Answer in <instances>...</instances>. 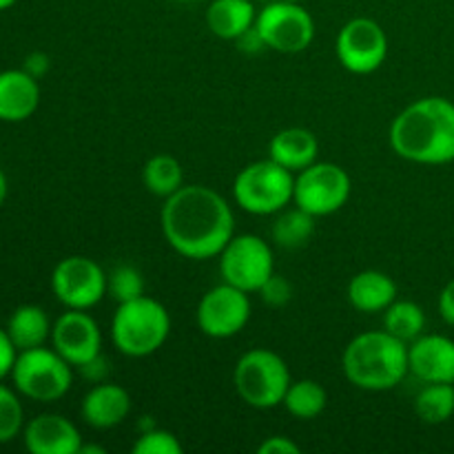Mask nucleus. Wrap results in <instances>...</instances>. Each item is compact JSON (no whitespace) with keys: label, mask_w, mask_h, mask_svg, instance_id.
<instances>
[{"label":"nucleus","mask_w":454,"mask_h":454,"mask_svg":"<svg viewBox=\"0 0 454 454\" xmlns=\"http://www.w3.org/2000/svg\"><path fill=\"white\" fill-rule=\"evenodd\" d=\"M315 220L317 217L310 215L297 204L295 208H282L275 217L273 229H270L273 242L286 251H297V248L306 247L315 235Z\"/></svg>","instance_id":"23"},{"label":"nucleus","mask_w":454,"mask_h":454,"mask_svg":"<svg viewBox=\"0 0 454 454\" xmlns=\"http://www.w3.org/2000/svg\"><path fill=\"white\" fill-rule=\"evenodd\" d=\"M346 295L359 313H384L397 300V284L384 270H362L350 279Z\"/></svg>","instance_id":"20"},{"label":"nucleus","mask_w":454,"mask_h":454,"mask_svg":"<svg viewBox=\"0 0 454 454\" xmlns=\"http://www.w3.org/2000/svg\"><path fill=\"white\" fill-rule=\"evenodd\" d=\"M171 333V315L149 295L122 301L111 319V340L122 355L133 359L158 353Z\"/></svg>","instance_id":"4"},{"label":"nucleus","mask_w":454,"mask_h":454,"mask_svg":"<svg viewBox=\"0 0 454 454\" xmlns=\"http://www.w3.org/2000/svg\"><path fill=\"white\" fill-rule=\"evenodd\" d=\"M198 326L211 340H229L251 319V300L248 293L242 288H235L231 284L222 282L204 293L198 304Z\"/></svg>","instance_id":"13"},{"label":"nucleus","mask_w":454,"mask_h":454,"mask_svg":"<svg viewBox=\"0 0 454 454\" xmlns=\"http://www.w3.org/2000/svg\"><path fill=\"white\" fill-rule=\"evenodd\" d=\"M335 51L346 71L368 75L388 58V35L372 18H353L340 29Z\"/></svg>","instance_id":"12"},{"label":"nucleus","mask_w":454,"mask_h":454,"mask_svg":"<svg viewBox=\"0 0 454 454\" xmlns=\"http://www.w3.org/2000/svg\"><path fill=\"white\" fill-rule=\"evenodd\" d=\"M257 293H260L262 301H264L266 306H270V309H282V306H286L288 301H291L293 286L284 275L273 273Z\"/></svg>","instance_id":"31"},{"label":"nucleus","mask_w":454,"mask_h":454,"mask_svg":"<svg viewBox=\"0 0 454 454\" xmlns=\"http://www.w3.org/2000/svg\"><path fill=\"white\" fill-rule=\"evenodd\" d=\"M16 357H18V348L13 346V341L9 340L7 328L0 326V381H3L4 377L12 375V368L13 364H16Z\"/></svg>","instance_id":"32"},{"label":"nucleus","mask_w":454,"mask_h":454,"mask_svg":"<svg viewBox=\"0 0 454 454\" xmlns=\"http://www.w3.org/2000/svg\"><path fill=\"white\" fill-rule=\"evenodd\" d=\"M408 366L424 384H454V340L424 333L408 344Z\"/></svg>","instance_id":"15"},{"label":"nucleus","mask_w":454,"mask_h":454,"mask_svg":"<svg viewBox=\"0 0 454 454\" xmlns=\"http://www.w3.org/2000/svg\"><path fill=\"white\" fill-rule=\"evenodd\" d=\"M9 377L22 397L51 403L69 393L74 384V366L56 348L38 346L18 353Z\"/></svg>","instance_id":"7"},{"label":"nucleus","mask_w":454,"mask_h":454,"mask_svg":"<svg viewBox=\"0 0 454 454\" xmlns=\"http://www.w3.org/2000/svg\"><path fill=\"white\" fill-rule=\"evenodd\" d=\"M295 176L275 160H257L235 176L233 198L251 215H278L293 202Z\"/></svg>","instance_id":"6"},{"label":"nucleus","mask_w":454,"mask_h":454,"mask_svg":"<svg viewBox=\"0 0 454 454\" xmlns=\"http://www.w3.org/2000/svg\"><path fill=\"white\" fill-rule=\"evenodd\" d=\"M51 291L65 309L89 310L106 295V273L91 257H65L51 273Z\"/></svg>","instance_id":"11"},{"label":"nucleus","mask_w":454,"mask_h":454,"mask_svg":"<svg viewBox=\"0 0 454 454\" xmlns=\"http://www.w3.org/2000/svg\"><path fill=\"white\" fill-rule=\"evenodd\" d=\"M291 381V371H288L286 362L275 350H247L235 364V390L247 406L257 408V411H270V408L282 406Z\"/></svg>","instance_id":"5"},{"label":"nucleus","mask_w":454,"mask_h":454,"mask_svg":"<svg viewBox=\"0 0 454 454\" xmlns=\"http://www.w3.org/2000/svg\"><path fill=\"white\" fill-rule=\"evenodd\" d=\"M288 3H301V0H288Z\"/></svg>","instance_id":"42"},{"label":"nucleus","mask_w":454,"mask_h":454,"mask_svg":"<svg viewBox=\"0 0 454 454\" xmlns=\"http://www.w3.org/2000/svg\"><path fill=\"white\" fill-rule=\"evenodd\" d=\"M255 29L264 38L266 49L279 53H300L315 38V20L301 3L270 0L257 12Z\"/></svg>","instance_id":"10"},{"label":"nucleus","mask_w":454,"mask_h":454,"mask_svg":"<svg viewBox=\"0 0 454 454\" xmlns=\"http://www.w3.org/2000/svg\"><path fill=\"white\" fill-rule=\"evenodd\" d=\"M106 295L118 304L131 301L145 295V278L131 264H118L111 273H106Z\"/></svg>","instance_id":"28"},{"label":"nucleus","mask_w":454,"mask_h":454,"mask_svg":"<svg viewBox=\"0 0 454 454\" xmlns=\"http://www.w3.org/2000/svg\"><path fill=\"white\" fill-rule=\"evenodd\" d=\"M341 368L355 388L384 393L402 384L411 372L408 344L386 331L362 333L346 346Z\"/></svg>","instance_id":"3"},{"label":"nucleus","mask_w":454,"mask_h":454,"mask_svg":"<svg viewBox=\"0 0 454 454\" xmlns=\"http://www.w3.org/2000/svg\"><path fill=\"white\" fill-rule=\"evenodd\" d=\"M78 371H80V375L87 377V381H91V384H100V381H105L106 372H109V362H106L100 353L98 357L89 359L87 364H82Z\"/></svg>","instance_id":"34"},{"label":"nucleus","mask_w":454,"mask_h":454,"mask_svg":"<svg viewBox=\"0 0 454 454\" xmlns=\"http://www.w3.org/2000/svg\"><path fill=\"white\" fill-rule=\"evenodd\" d=\"M235 43H238L239 51H244V53H257V51H262V49H266L264 38H262L260 31L255 29V25H253L248 31H244V34L239 35Z\"/></svg>","instance_id":"37"},{"label":"nucleus","mask_w":454,"mask_h":454,"mask_svg":"<svg viewBox=\"0 0 454 454\" xmlns=\"http://www.w3.org/2000/svg\"><path fill=\"white\" fill-rule=\"evenodd\" d=\"M133 454H182L184 446L180 443V439L171 433V430H164L153 426V428L140 433V437L136 439L131 448Z\"/></svg>","instance_id":"30"},{"label":"nucleus","mask_w":454,"mask_h":454,"mask_svg":"<svg viewBox=\"0 0 454 454\" xmlns=\"http://www.w3.org/2000/svg\"><path fill=\"white\" fill-rule=\"evenodd\" d=\"M142 182L151 195L167 200L184 186V171L173 155L158 153L146 160L142 168Z\"/></svg>","instance_id":"24"},{"label":"nucleus","mask_w":454,"mask_h":454,"mask_svg":"<svg viewBox=\"0 0 454 454\" xmlns=\"http://www.w3.org/2000/svg\"><path fill=\"white\" fill-rule=\"evenodd\" d=\"M319 142L313 131L304 127H288L275 133L269 145V158L293 173L304 171L317 162Z\"/></svg>","instance_id":"19"},{"label":"nucleus","mask_w":454,"mask_h":454,"mask_svg":"<svg viewBox=\"0 0 454 454\" xmlns=\"http://www.w3.org/2000/svg\"><path fill=\"white\" fill-rule=\"evenodd\" d=\"M49 67H51V62H49L47 53L34 51V53H29V56L25 58V65H22V69H25L27 74L34 75L35 80H40L44 74H47Z\"/></svg>","instance_id":"36"},{"label":"nucleus","mask_w":454,"mask_h":454,"mask_svg":"<svg viewBox=\"0 0 454 454\" xmlns=\"http://www.w3.org/2000/svg\"><path fill=\"white\" fill-rule=\"evenodd\" d=\"M131 412V397L118 384L100 381L93 384L91 390L82 397L80 415L84 424L96 430H111L122 424Z\"/></svg>","instance_id":"17"},{"label":"nucleus","mask_w":454,"mask_h":454,"mask_svg":"<svg viewBox=\"0 0 454 454\" xmlns=\"http://www.w3.org/2000/svg\"><path fill=\"white\" fill-rule=\"evenodd\" d=\"M439 315L448 326H454V278L443 286L439 295Z\"/></svg>","instance_id":"35"},{"label":"nucleus","mask_w":454,"mask_h":454,"mask_svg":"<svg viewBox=\"0 0 454 454\" xmlns=\"http://www.w3.org/2000/svg\"><path fill=\"white\" fill-rule=\"evenodd\" d=\"M80 454H106V450L102 446H84L80 448Z\"/></svg>","instance_id":"39"},{"label":"nucleus","mask_w":454,"mask_h":454,"mask_svg":"<svg viewBox=\"0 0 454 454\" xmlns=\"http://www.w3.org/2000/svg\"><path fill=\"white\" fill-rule=\"evenodd\" d=\"M25 428V411L18 395L0 384V443H9Z\"/></svg>","instance_id":"29"},{"label":"nucleus","mask_w":454,"mask_h":454,"mask_svg":"<svg viewBox=\"0 0 454 454\" xmlns=\"http://www.w3.org/2000/svg\"><path fill=\"white\" fill-rule=\"evenodd\" d=\"M7 193H9V184H7V176L3 173V168H0V207L4 204V200H7Z\"/></svg>","instance_id":"38"},{"label":"nucleus","mask_w":454,"mask_h":454,"mask_svg":"<svg viewBox=\"0 0 454 454\" xmlns=\"http://www.w3.org/2000/svg\"><path fill=\"white\" fill-rule=\"evenodd\" d=\"M326 403H328V395L319 381L300 380V381H291L286 395H284L282 406L286 408L288 415H293L295 419L309 421L322 415Z\"/></svg>","instance_id":"25"},{"label":"nucleus","mask_w":454,"mask_h":454,"mask_svg":"<svg viewBox=\"0 0 454 454\" xmlns=\"http://www.w3.org/2000/svg\"><path fill=\"white\" fill-rule=\"evenodd\" d=\"M25 448L31 454H80L82 437L67 417L43 412L22 428Z\"/></svg>","instance_id":"16"},{"label":"nucleus","mask_w":454,"mask_h":454,"mask_svg":"<svg viewBox=\"0 0 454 454\" xmlns=\"http://www.w3.org/2000/svg\"><path fill=\"white\" fill-rule=\"evenodd\" d=\"M390 146L415 164L454 162V102L442 96L411 102L390 124Z\"/></svg>","instance_id":"2"},{"label":"nucleus","mask_w":454,"mask_h":454,"mask_svg":"<svg viewBox=\"0 0 454 454\" xmlns=\"http://www.w3.org/2000/svg\"><path fill=\"white\" fill-rule=\"evenodd\" d=\"M415 412L424 424H446L454 415V384H426L415 399Z\"/></svg>","instance_id":"27"},{"label":"nucleus","mask_w":454,"mask_h":454,"mask_svg":"<svg viewBox=\"0 0 454 454\" xmlns=\"http://www.w3.org/2000/svg\"><path fill=\"white\" fill-rule=\"evenodd\" d=\"M260 454H300L301 448L297 446L293 439L284 437V434H273V437L264 439V442L257 446Z\"/></svg>","instance_id":"33"},{"label":"nucleus","mask_w":454,"mask_h":454,"mask_svg":"<svg viewBox=\"0 0 454 454\" xmlns=\"http://www.w3.org/2000/svg\"><path fill=\"white\" fill-rule=\"evenodd\" d=\"M18 0H0V12H4V9H9V7H13V4H16Z\"/></svg>","instance_id":"40"},{"label":"nucleus","mask_w":454,"mask_h":454,"mask_svg":"<svg viewBox=\"0 0 454 454\" xmlns=\"http://www.w3.org/2000/svg\"><path fill=\"white\" fill-rule=\"evenodd\" d=\"M176 3H200V0H176Z\"/></svg>","instance_id":"41"},{"label":"nucleus","mask_w":454,"mask_h":454,"mask_svg":"<svg viewBox=\"0 0 454 454\" xmlns=\"http://www.w3.org/2000/svg\"><path fill=\"white\" fill-rule=\"evenodd\" d=\"M257 9L251 0H211L207 9V25L222 40H238L255 25Z\"/></svg>","instance_id":"21"},{"label":"nucleus","mask_w":454,"mask_h":454,"mask_svg":"<svg viewBox=\"0 0 454 454\" xmlns=\"http://www.w3.org/2000/svg\"><path fill=\"white\" fill-rule=\"evenodd\" d=\"M350 176L333 162H313L295 176L293 202L315 217H326L340 211L350 198Z\"/></svg>","instance_id":"9"},{"label":"nucleus","mask_w":454,"mask_h":454,"mask_svg":"<svg viewBox=\"0 0 454 454\" xmlns=\"http://www.w3.org/2000/svg\"><path fill=\"white\" fill-rule=\"evenodd\" d=\"M4 328H7L9 340L20 353V350L38 348V346L47 344V340H51L53 324L49 322V315L44 313V309L35 304H22L13 310Z\"/></svg>","instance_id":"22"},{"label":"nucleus","mask_w":454,"mask_h":454,"mask_svg":"<svg viewBox=\"0 0 454 454\" xmlns=\"http://www.w3.org/2000/svg\"><path fill=\"white\" fill-rule=\"evenodd\" d=\"M381 315H384V331L402 340L403 344H412L417 337L424 335L426 315L415 301L395 300Z\"/></svg>","instance_id":"26"},{"label":"nucleus","mask_w":454,"mask_h":454,"mask_svg":"<svg viewBox=\"0 0 454 454\" xmlns=\"http://www.w3.org/2000/svg\"><path fill=\"white\" fill-rule=\"evenodd\" d=\"M222 282L247 293H257L275 273V255L260 235H233L220 255Z\"/></svg>","instance_id":"8"},{"label":"nucleus","mask_w":454,"mask_h":454,"mask_svg":"<svg viewBox=\"0 0 454 454\" xmlns=\"http://www.w3.org/2000/svg\"><path fill=\"white\" fill-rule=\"evenodd\" d=\"M40 105L38 80L25 69L0 71V120L25 122Z\"/></svg>","instance_id":"18"},{"label":"nucleus","mask_w":454,"mask_h":454,"mask_svg":"<svg viewBox=\"0 0 454 454\" xmlns=\"http://www.w3.org/2000/svg\"><path fill=\"white\" fill-rule=\"evenodd\" d=\"M162 233L168 247L186 260L217 257L235 235V217L224 195L204 184H184L164 200Z\"/></svg>","instance_id":"1"},{"label":"nucleus","mask_w":454,"mask_h":454,"mask_svg":"<svg viewBox=\"0 0 454 454\" xmlns=\"http://www.w3.org/2000/svg\"><path fill=\"white\" fill-rule=\"evenodd\" d=\"M51 346L71 364L80 368L89 359L98 357L102 348V333L96 319L87 310L67 309L60 317L53 322Z\"/></svg>","instance_id":"14"}]
</instances>
